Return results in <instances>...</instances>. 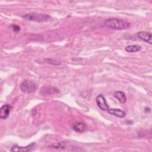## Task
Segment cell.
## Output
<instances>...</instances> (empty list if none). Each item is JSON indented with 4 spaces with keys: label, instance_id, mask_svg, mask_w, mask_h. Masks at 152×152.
Returning a JSON list of instances; mask_svg holds the SVG:
<instances>
[{
    "label": "cell",
    "instance_id": "cell-1",
    "mask_svg": "<svg viewBox=\"0 0 152 152\" xmlns=\"http://www.w3.org/2000/svg\"><path fill=\"white\" fill-rule=\"evenodd\" d=\"M105 27L114 30H125L130 27V24L124 20L118 18H109L104 21Z\"/></svg>",
    "mask_w": 152,
    "mask_h": 152
},
{
    "label": "cell",
    "instance_id": "cell-2",
    "mask_svg": "<svg viewBox=\"0 0 152 152\" xmlns=\"http://www.w3.org/2000/svg\"><path fill=\"white\" fill-rule=\"evenodd\" d=\"M23 18L34 22L38 23H44L49 21L51 20V17L46 14H40V13H29L23 16Z\"/></svg>",
    "mask_w": 152,
    "mask_h": 152
},
{
    "label": "cell",
    "instance_id": "cell-3",
    "mask_svg": "<svg viewBox=\"0 0 152 152\" xmlns=\"http://www.w3.org/2000/svg\"><path fill=\"white\" fill-rule=\"evenodd\" d=\"M20 88L22 91L27 93H31L36 90V84L31 81L25 80L20 85Z\"/></svg>",
    "mask_w": 152,
    "mask_h": 152
},
{
    "label": "cell",
    "instance_id": "cell-4",
    "mask_svg": "<svg viewBox=\"0 0 152 152\" xmlns=\"http://www.w3.org/2000/svg\"><path fill=\"white\" fill-rule=\"evenodd\" d=\"M96 102L98 107L102 110H107L109 109V106L107 104L106 99L103 94H99L96 98Z\"/></svg>",
    "mask_w": 152,
    "mask_h": 152
},
{
    "label": "cell",
    "instance_id": "cell-5",
    "mask_svg": "<svg viewBox=\"0 0 152 152\" xmlns=\"http://www.w3.org/2000/svg\"><path fill=\"white\" fill-rule=\"evenodd\" d=\"M137 36L141 40L150 45L152 43V36L151 33L150 31H141L137 33Z\"/></svg>",
    "mask_w": 152,
    "mask_h": 152
},
{
    "label": "cell",
    "instance_id": "cell-6",
    "mask_svg": "<svg viewBox=\"0 0 152 152\" xmlns=\"http://www.w3.org/2000/svg\"><path fill=\"white\" fill-rule=\"evenodd\" d=\"M34 145V142H31L26 147L19 146V145L15 144L11 147V151H19V152L30 151L31 150V149L33 148Z\"/></svg>",
    "mask_w": 152,
    "mask_h": 152
},
{
    "label": "cell",
    "instance_id": "cell-7",
    "mask_svg": "<svg viewBox=\"0 0 152 152\" xmlns=\"http://www.w3.org/2000/svg\"><path fill=\"white\" fill-rule=\"evenodd\" d=\"M11 108V106L8 104L1 106L0 109V118L1 119H6L8 118L10 115Z\"/></svg>",
    "mask_w": 152,
    "mask_h": 152
},
{
    "label": "cell",
    "instance_id": "cell-8",
    "mask_svg": "<svg viewBox=\"0 0 152 152\" xmlns=\"http://www.w3.org/2000/svg\"><path fill=\"white\" fill-rule=\"evenodd\" d=\"M107 112L108 113L118 118H124L126 115L125 112L119 109H108Z\"/></svg>",
    "mask_w": 152,
    "mask_h": 152
},
{
    "label": "cell",
    "instance_id": "cell-9",
    "mask_svg": "<svg viewBox=\"0 0 152 152\" xmlns=\"http://www.w3.org/2000/svg\"><path fill=\"white\" fill-rule=\"evenodd\" d=\"M114 97L118 100L121 103H125L126 102V97L124 93L121 91H115L113 94Z\"/></svg>",
    "mask_w": 152,
    "mask_h": 152
},
{
    "label": "cell",
    "instance_id": "cell-10",
    "mask_svg": "<svg viewBox=\"0 0 152 152\" xmlns=\"http://www.w3.org/2000/svg\"><path fill=\"white\" fill-rule=\"evenodd\" d=\"M86 125L84 123L81 122H77L74 124L72 126L73 129L78 132H82L86 129Z\"/></svg>",
    "mask_w": 152,
    "mask_h": 152
},
{
    "label": "cell",
    "instance_id": "cell-11",
    "mask_svg": "<svg viewBox=\"0 0 152 152\" xmlns=\"http://www.w3.org/2000/svg\"><path fill=\"white\" fill-rule=\"evenodd\" d=\"M141 50V46L138 45H131L125 48V50L128 52H136Z\"/></svg>",
    "mask_w": 152,
    "mask_h": 152
},
{
    "label": "cell",
    "instance_id": "cell-12",
    "mask_svg": "<svg viewBox=\"0 0 152 152\" xmlns=\"http://www.w3.org/2000/svg\"><path fill=\"white\" fill-rule=\"evenodd\" d=\"M44 61L45 62L48 63L49 64L51 65H59L61 64V62L55 60V59H49V58H45L44 59Z\"/></svg>",
    "mask_w": 152,
    "mask_h": 152
},
{
    "label": "cell",
    "instance_id": "cell-13",
    "mask_svg": "<svg viewBox=\"0 0 152 152\" xmlns=\"http://www.w3.org/2000/svg\"><path fill=\"white\" fill-rule=\"evenodd\" d=\"M12 27L13 30L15 31H19L20 29V27L18 26H17V25H12Z\"/></svg>",
    "mask_w": 152,
    "mask_h": 152
}]
</instances>
